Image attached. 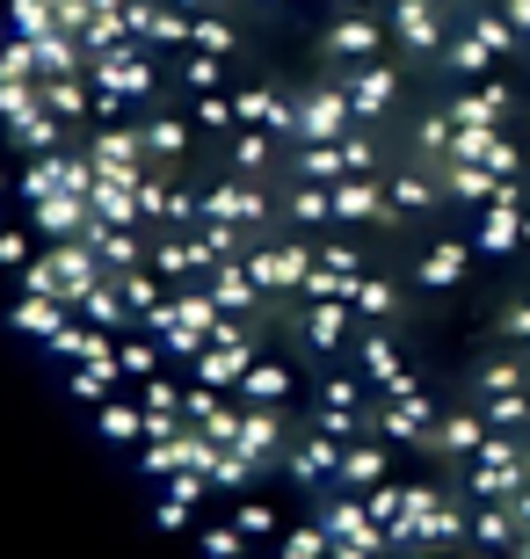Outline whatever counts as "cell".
Returning a JSON list of instances; mask_svg holds the SVG:
<instances>
[{
    "mask_svg": "<svg viewBox=\"0 0 530 559\" xmlns=\"http://www.w3.org/2000/svg\"><path fill=\"white\" fill-rule=\"evenodd\" d=\"M103 276L109 270H103V254L87 248V240H51V248L22 270V290H30V298H59V306L81 312V298L103 284Z\"/></svg>",
    "mask_w": 530,
    "mask_h": 559,
    "instance_id": "cell-1",
    "label": "cell"
},
{
    "mask_svg": "<svg viewBox=\"0 0 530 559\" xmlns=\"http://www.w3.org/2000/svg\"><path fill=\"white\" fill-rule=\"evenodd\" d=\"M313 254L320 248H306V240H269V248L247 254V276H255L262 298H298L306 276H313Z\"/></svg>",
    "mask_w": 530,
    "mask_h": 559,
    "instance_id": "cell-2",
    "label": "cell"
},
{
    "mask_svg": "<svg viewBox=\"0 0 530 559\" xmlns=\"http://www.w3.org/2000/svg\"><path fill=\"white\" fill-rule=\"evenodd\" d=\"M87 81L103 87V95H117V103H145V95L161 87V66H153V51H145V44H123V51L87 59Z\"/></svg>",
    "mask_w": 530,
    "mask_h": 559,
    "instance_id": "cell-3",
    "label": "cell"
},
{
    "mask_svg": "<svg viewBox=\"0 0 530 559\" xmlns=\"http://www.w3.org/2000/svg\"><path fill=\"white\" fill-rule=\"evenodd\" d=\"M356 131V103H349V87H306L298 95V145H342Z\"/></svg>",
    "mask_w": 530,
    "mask_h": 559,
    "instance_id": "cell-4",
    "label": "cell"
},
{
    "mask_svg": "<svg viewBox=\"0 0 530 559\" xmlns=\"http://www.w3.org/2000/svg\"><path fill=\"white\" fill-rule=\"evenodd\" d=\"M276 211H284V204H269V189L262 182H240V175L204 189V226H255V233H262Z\"/></svg>",
    "mask_w": 530,
    "mask_h": 559,
    "instance_id": "cell-5",
    "label": "cell"
},
{
    "mask_svg": "<svg viewBox=\"0 0 530 559\" xmlns=\"http://www.w3.org/2000/svg\"><path fill=\"white\" fill-rule=\"evenodd\" d=\"M386 37H392V22L364 15V8H342V15L327 22V59H342V66H370V59H386Z\"/></svg>",
    "mask_w": 530,
    "mask_h": 559,
    "instance_id": "cell-6",
    "label": "cell"
},
{
    "mask_svg": "<svg viewBox=\"0 0 530 559\" xmlns=\"http://www.w3.org/2000/svg\"><path fill=\"white\" fill-rule=\"evenodd\" d=\"M364 276H370V270H364V254H356V248H320V254H313V276H306V290H298V298H306V306H349Z\"/></svg>",
    "mask_w": 530,
    "mask_h": 559,
    "instance_id": "cell-7",
    "label": "cell"
},
{
    "mask_svg": "<svg viewBox=\"0 0 530 559\" xmlns=\"http://www.w3.org/2000/svg\"><path fill=\"white\" fill-rule=\"evenodd\" d=\"M240 109V131H269V139H291L298 145V95H276V87H240L233 95Z\"/></svg>",
    "mask_w": 530,
    "mask_h": 559,
    "instance_id": "cell-8",
    "label": "cell"
},
{
    "mask_svg": "<svg viewBox=\"0 0 530 559\" xmlns=\"http://www.w3.org/2000/svg\"><path fill=\"white\" fill-rule=\"evenodd\" d=\"M342 87H349V103H356V124H378V117L400 103V59H370V66H356Z\"/></svg>",
    "mask_w": 530,
    "mask_h": 559,
    "instance_id": "cell-9",
    "label": "cell"
},
{
    "mask_svg": "<svg viewBox=\"0 0 530 559\" xmlns=\"http://www.w3.org/2000/svg\"><path fill=\"white\" fill-rule=\"evenodd\" d=\"M30 226H37L44 248H51V240H87V226H95V204H87V197H73V189H51L44 204H30Z\"/></svg>",
    "mask_w": 530,
    "mask_h": 559,
    "instance_id": "cell-10",
    "label": "cell"
},
{
    "mask_svg": "<svg viewBox=\"0 0 530 559\" xmlns=\"http://www.w3.org/2000/svg\"><path fill=\"white\" fill-rule=\"evenodd\" d=\"M356 334H364L356 306H306V312H298V342H306L313 356H342Z\"/></svg>",
    "mask_w": 530,
    "mask_h": 559,
    "instance_id": "cell-11",
    "label": "cell"
},
{
    "mask_svg": "<svg viewBox=\"0 0 530 559\" xmlns=\"http://www.w3.org/2000/svg\"><path fill=\"white\" fill-rule=\"evenodd\" d=\"M204 290L219 298L225 320H262V290H255V276H247V262H219V270H204Z\"/></svg>",
    "mask_w": 530,
    "mask_h": 559,
    "instance_id": "cell-12",
    "label": "cell"
},
{
    "mask_svg": "<svg viewBox=\"0 0 530 559\" xmlns=\"http://www.w3.org/2000/svg\"><path fill=\"white\" fill-rule=\"evenodd\" d=\"M386 22H392V37H400V51H444V44H450L436 0H392Z\"/></svg>",
    "mask_w": 530,
    "mask_h": 559,
    "instance_id": "cell-13",
    "label": "cell"
},
{
    "mask_svg": "<svg viewBox=\"0 0 530 559\" xmlns=\"http://www.w3.org/2000/svg\"><path fill=\"white\" fill-rule=\"evenodd\" d=\"M197 270H219V262L204 254V240H197V233H189V240H182V233H161V240H153V276H161L167 290H182Z\"/></svg>",
    "mask_w": 530,
    "mask_h": 559,
    "instance_id": "cell-14",
    "label": "cell"
},
{
    "mask_svg": "<svg viewBox=\"0 0 530 559\" xmlns=\"http://www.w3.org/2000/svg\"><path fill=\"white\" fill-rule=\"evenodd\" d=\"M509 109H516V87L509 81H487V87H472V95H450V124H509Z\"/></svg>",
    "mask_w": 530,
    "mask_h": 559,
    "instance_id": "cell-15",
    "label": "cell"
},
{
    "mask_svg": "<svg viewBox=\"0 0 530 559\" xmlns=\"http://www.w3.org/2000/svg\"><path fill=\"white\" fill-rule=\"evenodd\" d=\"M87 248L103 254L109 276H117V270H153V248H145L131 226H87Z\"/></svg>",
    "mask_w": 530,
    "mask_h": 559,
    "instance_id": "cell-16",
    "label": "cell"
},
{
    "mask_svg": "<svg viewBox=\"0 0 530 559\" xmlns=\"http://www.w3.org/2000/svg\"><path fill=\"white\" fill-rule=\"evenodd\" d=\"M472 254L480 248H466V240H436V248L422 254V290H450V284H466V270H472Z\"/></svg>",
    "mask_w": 530,
    "mask_h": 559,
    "instance_id": "cell-17",
    "label": "cell"
},
{
    "mask_svg": "<svg viewBox=\"0 0 530 559\" xmlns=\"http://www.w3.org/2000/svg\"><path fill=\"white\" fill-rule=\"evenodd\" d=\"M444 189L458 197V204H494L509 182H502L494 167H480V160H444Z\"/></svg>",
    "mask_w": 530,
    "mask_h": 559,
    "instance_id": "cell-18",
    "label": "cell"
},
{
    "mask_svg": "<svg viewBox=\"0 0 530 559\" xmlns=\"http://www.w3.org/2000/svg\"><path fill=\"white\" fill-rule=\"evenodd\" d=\"M145 131V167L153 175H175V160L189 153V124L182 117H153V124H139Z\"/></svg>",
    "mask_w": 530,
    "mask_h": 559,
    "instance_id": "cell-19",
    "label": "cell"
},
{
    "mask_svg": "<svg viewBox=\"0 0 530 559\" xmlns=\"http://www.w3.org/2000/svg\"><path fill=\"white\" fill-rule=\"evenodd\" d=\"M291 182H320V189L349 182V153L342 145H298L291 153Z\"/></svg>",
    "mask_w": 530,
    "mask_h": 559,
    "instance_id": "cell-20",
    "label": "cell"
},
{
    "mask_svg": "<svg viewBox=\"0 0 530 559\" xmlns=\"http://www.w3.org/2000/svg\"><path fill=\"white\" fill-rule=\"evenodd\" d=\"M15 328L37 334V342H59V334L73 328V306H59V298H30V290H22L15 298Z\"/></svg>",
    "mask_w": 530,
    "mask_h": 559,
    "instance_id": "cell-21",
    "label": "cell"
},
{
    "mask_svg": "<svg viewBox=\"0 0 530 559\" xmlns=\"http://www.w3.org/2000/svg\"><path fill=\"white\" fill-rule=\"evenodd\" d=\"M44 109H51V117H66V124H81V117H95V81H87V73L44 81Z\"/></svg>",
    "mask_w": 530,
    "mask_h": 559,
    "instance_id": "cell-22",
    "label": "cell"
},
{
    "mask_svg": "<svg viewBox=\"0 0 530 559\" xmlns=\"http://www.w3.org/2000/svg\"><path fill=\"white\" fill-rule=\"evenodd\" d=\"M291 385H298V378H291V364H255V371H247V385H240V407H284L291 400Z\"/></svg>",
    "mask_w": 530,
    "mask_h": 559,
    "instance_id": "cell-23",
    "label": "cell"
},
{
    "mask_svg": "<svg viewBox=\"0 0 530 559\" xmlns=\"http://www.w3.org/2000/svg\"><path fill=\"white\" fill-rule=\"evenodd\" d=\"M225 153H233V175H240V182H262L269 160H276V139H269V131H233Z\"/></svg>",
    "mask_w": 530,
    "mask_h": 559,
    "instance_id": "cell-24",
    "label": "cell"
},
{
    "mask_svg": "<svg viewBox=\"0 0 530 559\" xmlns=\"http://www.w3.org/2000/svg\"><path fill=\"white\" fill-rule=\"evenodd\" d=\"M81 320L87 328H109V334H123L131 328V306H123V290H117V276H103V284L81 298Z\"/></svg>",
    "mask_w": 530,
    "mask_h": 559,
    "instance_id": "cell-25",
    "label": "cell"
},
{
    "mask_svg": "<svg viewBox=\"0 0 530 559\" xmlns=\"http://www.w3.org/2000/svg\"><path fill=\"white\" fill-rule=\"evenodd\" d=\"M117 371H123V385L161 378V342L153 334H117Z\"/></svg>",
    "mask_w": 530,
    "mask_h": 559,
    "instance_id": "cell-26",
    "label": "cell"
},
{
    "mask_svg": "<svg viewBox=\"0 0 530 559\" xmlns=\"http://www.w3.org/2000/svg\"><path fill=\"white\" fill-rule=\"evenodd\" d=\"M95 421H103V436L109 443H145V407L139 400H103V407H95Z\"/></svg>",
    "mask_w": 530,
    "mask_h": 559,
    "instance_id": "cell-27",
    "label": "cell"
},
{
    "mask_svg": "<svg viewBox=\"0 0 530 559\" xmlns=\"http://www.w3.org/2000/svg\"><path fill=\"white\" fill-rule=\"evenodd\" d=\"M197 44V15H182L175 0H161V15H153V37H145V51H189Z\"/></svg>",
    "mask_w": 530,
    "mask_h": 559,
    "instance_id": "cell-28",
    "label": "cell"
},
{
    "mask_svg": "<svg viewBox=\"0 0 530 559\" xmlns=\"http://www.w3.org/2000/svg\"><path fill=\"white\" fill-rule=\"evenodd\" d=\"M8 139H15V153H30V160H44V153H59V139H66V117H51V109H37V117H30V124H15Z\"/></svg>",
    "mask_w": 530,
    "mask_h": 559,
    "instance_id": "cell-29",
    "label": "cell"
},
{
    "mask_svg": "<svg viewBox=\"0 0 530 559\" xmlns=\"http://www.w3.org/2000/svg\"><path fill=\"white\" fill-rule=\"evenodd\" d=\"M117 290H123V306H131V328H139V320H145V312H161L167 306V298H161V276H153V270H117Z\"/></svg>",
    "mask_w": 530,
    "mask_h": 559,
    "instance_id": "cell-30",
    "label": "cell"
},
{
    "mask_svg": "<svg viewBox=\"0 0 530 559\" xmlns=\"http://www.w3.org/2000/svg\"><path fill=\"white\" fill-rule=\"evenodd\" d=\"M37 109H44V81H0V131L30 124Z\"/></svg>",
    "mask_w": 530,
    "mask_h": 559,
    "instance_id": "cell-31",
    "label": "cell"
},
{
    "mask_svg": "<svg viewBox=\"0 0 530 559\" xmlns=\"http://www.w3.org/2000/svg\"><path fill=\"white\" fill-rule=\"evenodd\" d=\"M95 226H139L145 211H139V189H109V182H95Z\"/></svg>",
    "mask_w": 530,
    "mask_h": 559,
    "instance_id": "cell-32",
    "label": "cell"
},
{
    "mask_svg": "<svg viewBox=\"0 0 530 559\" xmlns=\"http://www.w3.org/2000/svg\"><path fill=\"white\" fill-rule=\"evenodd\" d=\"M284 211L298 218V226H320V218H334V189H320V182H291V189H284Z\"/></svg>",
    "mask_w": 530,
    "mask_h": 559,
    "instance_id": "cell-33",
    "label": "cell"
},
{
    "mask_svg": "<svg viewBox=\"0 0 530 559\" xmlns=\"http://www.w3.org/2000/svg\"><path fill=\"white\" fill-rule=\"evenodd\" d=\"M175 81H182V87H197V95H219L225 59H211V51H175Z\"/></svg>",
    "mask_w": 530,
    "mask_h": 559,
    "instance_id": "cell-34",
    "label": "cell"
},
{
    "mask_svg": "<svg viewBox=\"0 0 530 559\" xmlns=\"http://www.w3.org/2000/svg\"><path fill=\"white\" fill-rule=\"evenodd\" d=\"M349 306H356V320H364V328H386V320H392V306H400V298H392V284H386V276H364Z\"/></svg>",
    "mask_w": 530,
    "mask_h": 559,
    "instance_id": "cell-35",
    "label": "cell"
},
{
    "mask_svg": "<svg viewBox=\"0 0 530 559\" xmlns=\"http://www.w3.org/2000/svg\"><path fill=\"white\" fill-rule=\"evenodd\" d=\"M444 66L458 73V81H480V73L494 66V51H487V44H480V37L466 29V37H450V44H444Z\"/></svg>",
    "mask_w": 530,
    "mask_h": 559,
    "instance_id": "cell-36",
    "label": "cell"
},
{
    "mask_svg": "<svg viewBox=\"0 0 530 559\" xmlns=\"http://www.w3.org/2000/svg\"><path fill=\"white\" fill-rule=\"evenodd\" d=\"M8 22H15V37H51V29H59V8H51V0H8Z\"/></svg>",
    "mask_w": 530,
    "mask_h": 559,
    "instance_id": "cell-37",
    "label": "cell"
},
{
    "mask_svg": "<svg viewBox=\"0 0 530 559\" xmlns=\"http://www.w3.org/2000/svg\"><path fill=\"white\" fill-rule=\"evenodd\" d=\"M189 51L233 59V51H240V29H233V15H197V44H189Z\"/></svg>",
    "mask_w": 530,
    "mask_h": 559,
    "instance_id": "cell-38",
    "label": "cell"
},
{
    "mask_svg": "<svg viewBox=\"0 0 530 559\" xmlns=\"http://www.w3.org/2000/svg\"><path fill=\"white\" fill-rule=\"evenodd\" d=\"M472 37L487 44L494 59H516V44H523V37H516V22L502 15V8H494V15H480V22H472Z\"/></svg>",
    "mask_w": 530,
    "mask_h": 559,
    "instance_id": "cell-39",
    "label": "cell"
},
{
    "mask_svg": "<svg viewBox=\"0 0 530 559\" xmlns=\"http://www.w3.org/2000/svg\"><path fill=\"white\" fill-rule=\"evenodd\" d=\"M386 197H392V211H400V218H414V211H428V204H436V189H428L422 175H392V182H386Z\"/></svg>",
    "mask_w": 530,
    "mask_h": 559,
    "instance_id": "cell-40",
    "label": "cell"
},
{
    "mask_svg": "<svg viewBox=\"0 0 530 559\" xmlns=\"http://www.w3.org/2000/svg\"><path fill=\"white\" fill-rule=\"evenodd\" d=\"M197 131H240V109H233V95H197Z\"/></svg>",
    "mask_w": 530,
    "mask_h": 559,
    "instance_id": "cell-41",
    "label": "cell"
},
{
    "mask_svg": "<svg viewBox=\"0 0 530 559\" xmlns=\"http://www.w3.org/2000/svg\"><path fill=\"white\" fill-rule=\"evenodd\" d=\"M342 153H349V175H378V139L370 131H349Z\"/></svg>",
    "mask_w": 530,
    "mask_h": 559,
    "instance_id": "cell-42",
    "label": "cell"
},
{
    "mask_svg": "<svg viewBox=\"0 0 530 559\" xmlns=\"http://www.w3.org/2000/svg\"><path fill=\"white\" fill-rule=\"evenodd\" d=\"M37 248H30V233H0V270H30Z\"/></svg>",
    "mask_w": 530,
    "mask_h": 559,
    "instance_id": "cell-43",
    "label": "cell"
},
{
    "mask_svg": "<svg viewBox=\"0 0 530 559\" xmlns=\"http://www.w3.org/2000/svg\"><path fill=\"white\" fill-rule=\"evenodd\" d=\"M153 15H161V0H123V22H131V37H153Z\"/></svg>",
    "mask_w": 530,
    "mask_h": 559,
    "instance_id": "cell-44",
    "label": "cell"
},
{
    "mask_svg": "<svg viewBox=\"0 0 530 559\" xmlns=\"http://www.w3.org/2000/svg\"><path fill=\"white\" fill-rule=\"evenodd\" d=\"M502 334H509V342H523V349H530V298H523V306H509V312H502Z\"/></svg>",
    "mask_w": 530,
    "mask_h": 559,
    "instance_id": "cell-45",
    "label": "cell"
},
{
    "mask_svg": "<svg viewBox=\"0 0 530 559\" xmlns=\"http://www.w3.org/2000/svg\"><path fill=\"white\" fill-rule=\"evenodd\" d=\"M502 15H509V22H516V37L530 44V0H502Z\"/></svg>",
    "mask_w": 530,
    "mask_h": 559,
    "instance_id": "cell-46",
    "label": "cell"
},
{
    "mask_svg": "<svg viewBox=\"0 0 530 559\" xmlns=\"http://www.w3.org/2000/svg\"><path fill=\"white\" fill-rule=\"evenodd\" d=\"M175 8H182V15H211V8H219V0H175Z\"/></svg>",
    "mask_w": 530,
    "mask_h": 559,
    "instance_id": "cell-47",
    "label": "cell"
},
{
    "mask_svg": "<svg viewBox=\"0 0 530 559\" xmlns=\"http://www.w3.org/2000/svg\"><path fill=\"white\" fill-rule=\"evenodd\" d=\"M8 37H15V22H8V0H0V44H8Z\"/></svg>",
    "mask_w": 530,
    "mask_h": 559,
    "instance_id": "cell-48",
    "label": "cell"
},
{
    "mask_svg": "<svg viewBox=\"0 0 530 559\" xmlns=\"http://www.w3.org/2000/svg\"><path fill=\"white\" fill-rule=\"evenodd\" d=\"M342 8H370V0H334V15H342Z\"/></svg>",
    "mask_w": 530,
    "mask_h": 559,
    "instance_id": "cell-49",
    "label": "cell"
},
{
    "mask_svg": "<svg viewBox=\"0 0 530 559\" xmlns=\"http://www.w3.org/2000/svg\"><path fill=\"white\" fill-rule=\"evenodd\" d=\"M523 248H530V211H523Z\"/></svg>",
    "mask_w": 530,
    "mask_h": 559,
    "instance_id": "cell-50",
    "label": "cell"
},
{
    "mask_svg": "<svg viewBox=\"0 0 530 559\" xmlns=\"http://www.w3.org/2000/svg\"><path fill=\"white\" fill-rule=\"evenodd\" d=\"M0 197H8V167H0Z\"/></svg>",
    "mask_w": 530,
    "mask_h": 559,
    "instance_id": "cell-51",
    "label": "cell"
},
{
    "mask_svg": "<svg viewBox=\"0 0 530 559\" xmlns=\"http://www.w3.org/2000/svg\"><path fill=\"white\" fill-rule=\"evenodd\" d=\"M0 81H8V59H0Z\"/></svg>",
    "mask_w": 530,
    "mask_h": 559,
    "instance_id": "cell-52",
    "label": "cell"
},
{
    "mask_svg": "<svg viewBox=\"0 0 530 559\" xmlns=\"http://www.w3.org/2000/svg\"><path fill=\"white\" fill-rule=\"evenodd\" d=\"M262 8H276V0H262Z\"/></svg>",
    "mask_w": 530,
    "mask_h": 559,
    "instance_id": "cell-53",
    "label": "cell"
},
{
    "mask_svg": "<svg viewBox=\"0 0 530 559\" xmlns=\"http://www.w3.org/2000/svg\"><path fill=\"white\" fill-rule=\"evenodd\" d=\"M219 8H233V0H219Z\"/></svg>",
    "mask_w": 530,
    "mask_h": 559,
    "instance_id": "cell-54",
    "label": "cell"
}]
</instances>
